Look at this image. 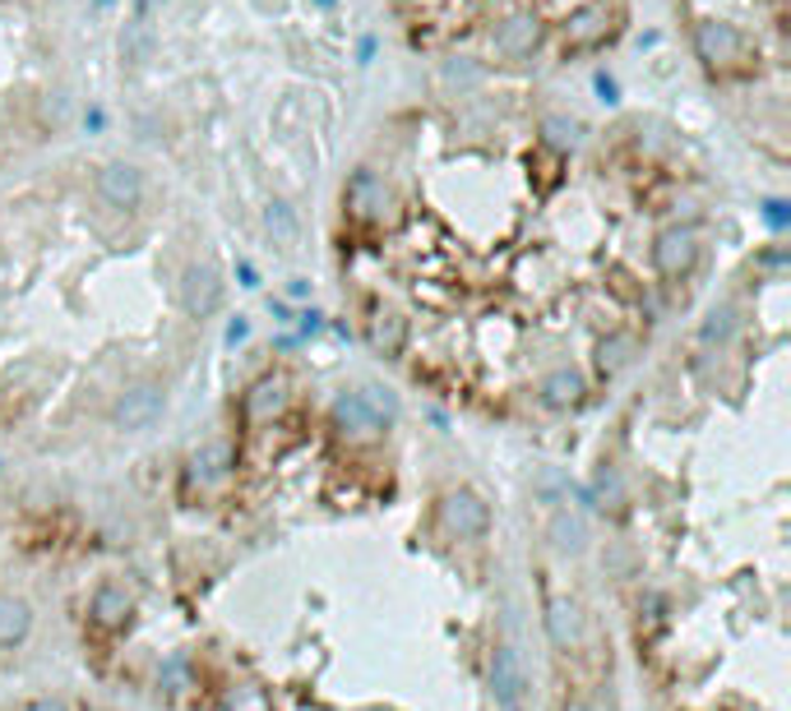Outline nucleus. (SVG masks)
Here are the masks:
<instances>
[{"label": "nucleus", "mask_w": 791, "mask_h": 711, "mask_svg": "<svg viewBox=\"0 0 791 711\" xmlns=\"http://www.w3.org/2000/svg\"><path fill=\"white\" fill-rule=\"evenodd\" d=\"M283 407H287V384L283 379H260L245 393V417L250 421H274Z\"/></svg>", "instance_id": "15"}, {"label": "nucleus", "mask_w": 791, "mask_h": 711, "mask_svg": "<svg viewBox=\"0 0 791 711\" xmlns=\"http://www.w3.org/2000/svg\"><path fill=\"white\" fill-rule=\"evenodd\" d=\"M33 634V605L14 591H0V647H19Z\"/></svg>", "instance_id": "14"}, {"label": "nucleus", "mask_w": 791, "mask_h": 711, "mask_svg": "<svg viewBox=\"0 0 791 711\" xmlns=\"http://www.w3.org/2000/svg\"><path fill=\"white\" fill-rule=\"evenodd\" d=\"M630 361H634V338L630 333H611V338H602V347H597V365H602V374L625 370Z\"/></svg>", "instance_id": "19"}, {"label": "nucleus", "mask_w": 791, "mask_h": 711, "mask_svg": "<svg viewBox=\"0 0 791 711\" xmlns=\"http://www.w3.org/2000/svg\"><path fill=\"white\" fill-rule=\"evenodd\" d=\"M140 194H144V176L130 162H107L98 171V200L107 208H134L140 204Z\"/></svg>", "instance_id": "10"}, {"label": "nucleus", "mask_w": 791, "mask_h": 711, "mask_svg": "<svg viewBox=\"0 0 791 711\" xmlns=\"http://www.w3.org/2000/svg\"><path fill=\"white\" fill-rule=\"evenodd\" d=\"M440 527L454 541H481L491 531V504L477 490H445L440 495Z\"/></svg>", "instance_id": "1"}, {"label": "nucleus", "mask_w": 791, "mask_h": 711, "mask_svg": "<svg viewBox=\"0 0 791 711\" xmlns=\"http://www.w3.org/2000/svg\"><path fill=\"white\" fill-rule=\"evenodd\" d=\"M768 222H778V227L787 222V213H782V204H778V200H774V204H768Z\"/></svg>", "instance_id": "29"}, {"label": "nucleus", "mask_w": 791, "mask_h": 711, "mask_svg": "<svg viewBox=\"0 0 791 711\" xmlns=\"http://www.w3.org/2000/svg\"><path fill=\"white\" fill-rule=\"evenodd\" d=\"M268 231H274L283 245L297 241V222H292V213H287V204H274V208H268Z\"/></svg>", "instance_id": "24"}, {"label": "nucleus", "mask_w": 791, "mask_h": 711, "mask_svg": "<svg viewBox=\"0 0 791 711\" xmlns=\"http://www.w3.org/2000/svg\"><path fill=\"white\" fill-rule=\"evenodd\" d=\"M597 508H611V513H625V485H621V477H615V471H602V477H597Z\"/></svg>", "instance_id": "21"}, {"label": "nucleus", "mask_w": 791, "mask_h": 711, "mask_svg": "<svg viewBox=\"0 0 791 711\" xmlns=\"http://www.w3.org/2000/svg\"><path fill=\"white\" fill-rule=\"evenodd\" d=\"M491 694H495L500 711H524L528 670H524V661H518L514 647H495V656H491Z\"/></svg>", "instance_id": "6"}, {"label": "nucleus", "mask_w": 791, "mask_h": 711, "mask_svg": "<svg viewBox=\"0 0 791 711\" xmlns=\"http://www.w3.org/2000/svg\"><path fill=\"white\" fill-rule=\"evenodd\" d=\"M181 305H185V314H195V320H208V314L223 305V278H218V268L190 264L185 278H181Z\"/></svg>", "instance_id": "9"}, {"label": "nucleus", "mask_w": 791, "mask_h": 711, "mask_svg": "<svg viewBox=\"0 0 791 711\" xmlns=\"http://www.w3.org/2000/svg\"><path fill=\"white\" fill-rule=\"evenodd\" d=\"M148 47H153V33H148V24H140V19H134V24L125 28V37H121V51H125V61H144V56H148Z\"/></svg>", "instance_id": "23"}, {"label": "nucleus", "mask_w": 791, "mask_h": 711, "mask_svg": "<svg viewBox=\"0 0 791 711\" xmlns=\"http://www.w3.org/2000/svg\"><path fill=\"white\" fill-rule=\"evenodd\" d=\"M394 208H398V200L389 194V185H384V181H375L371 171L352 176V185H347V213H352V217L384 227V222H394V217H398Z\"/></svg>", "instance_id": "5"}, {"label": "nucleus", "mask_w": 791, "mask_h": 711, "mask_svg": "<svg viewBox=\"0 0 791 711\" xmlns=\"http://www.w3.org/2000/svg\"><path fill=\"white\" fill-rule=\"evenodd\" d=\"M694 51H699V61L708 70H731L736 61H745V37H741V28L722 24V19H704L694 28Z\"/></svg>", "instance_id": "2"}, {"label": "nucleus", "mask_w": 791, "mask_h": 711, "mask_svg": "<svg viewBox=\"0 0 791 711\" xmlns=\"http://www.w3.org/2000/svg\"><path fill=\"white\" fill-rule=\"evenodd\" d=\"M88 711H107V707H88Z\"/></svg>", "instance_id": "30"}, {"label": "nucleus", "mask_w": 791, "mask_h": 711, "mask_svg": "<svg viewBox=\"0 0 791 711\" xmlns=\"http://www.w3.org/2000/svg\"><path fill=\"white\" fill-rule=\"evenodd\" d=\"M365 338H371V347H375L380 356H398L403 342H408V324H403V314L380 310L375 320H371V328H365Z\"/></svg>", "instance_id": "16"}, {"label": "nucleus", "mask_w": 791, "mask_h": 711, "mask_svg": "<svg viewBox=\"0 0 791 711\" xmlns=\"http://www.w3.org/2000/svg\"><path fill=\"white\" fill-rule=\"evenodd\" d=\"M542 134H547L551 148H574V144H578V125L565 121V116H547V121H542Z\"/></svg>", "instance_id": "22"}, {"label": "nucleus", "mask_w": 791, "mask_h": 711, "mask_svg": "<svg viewBox=\"0 0 791 711\" xmlns=\"http://www.w3.org/2000/svg\"><path fill=\"white\" fill-rule=\"evenodd\" d=\"M163 402H167L163 384H134L130 393H121V398H116L111 425L125 430V434H140V430H148L153 421L163 417Z\"/></svg>", "instance_id": "3"}, {"label": "nucleus", "mask_w": 791, "mask_h": 711, "mask_svg": "<svg viewBox=\"0 0 791 711\" xmlns=\"http://www.w3.org/2000/svg\"><path fill=\"white\" fill-rule=\"evenodd\" d=\"M561 711H602V707H597V702H588V698H570Z\"/></svg>", "instance_id": "27"}, {"label": "nucleus", "mask_w": 791, "mask_h": 711, "mask_svg": "<svg viewBox=\"0 0 791 711\" xmlns=\"http://www.w3.org/2000/svg\"><path fill=\"white\" fill-rule=\"evenodd\" d=\"M584 398V379H578L574 370H551L542 379V402L547 407H574Z\"/></svg>", "instance_id": "17"}, {"label": "nucleus", "mask_w": 791, "mask_h": 711, "mask_svg": "<svg viewBox=\"0 0 791 711\" xmlns=\"http://www.w3.org/2000/svg\"><path fill=\"white\" fill-rule=\"evenodd\" d=\"M542 43V24L528 14H514L505 28L495 33V51L500 56H510V61H524V56H532V47Z\"/></svg>", "instance_id": "12"}, {"label": "nucleus", "mask_w": 791, "mask_h": 711, "mask_svg": "<svg viewBox=\"0 0 791 711\" xmlns=\"http://www.w3.org/2000/svg\"><path fill=\"white\" fill-rule=\"evenodd\" d=\"M731 333H736V310L718 305L708 314V324H704V342H731Z\"/></svg>", "instance_id": "20"}, {"label": "nucleus", "mask_w": 791, "mask_h": 711, "mask_svg": "<svg viewBox=\"0 0 791 711\" xmlns=\"http://www.w3.org/2000/svg\"><path fill=\"white\" fill-rule=\"evenodd\" d=\"M24 711H74V707H70L65 698H51V694H47V698H33Z\"/></svg>", "instance_id": "25"}, {"label": "nucleus", "mask_w": 791, "mask_h": 711, "mask_svg": "<svg viewBox=\"0 0 791 711\" xmlns=\"http://www.w3.org/2000/svg\"><path fill=\"white\" fill-rule=\"evenodd\" d=\"M334 425L338 434H347V439H380L384 434V411L365 398V393H343V398L334 402Z\"/></svg>", "instance_id": "7"}, {"label": "nucleus", "mask_w": 791, "mask_h": 711, "mask_svg": "<svg viewBox=\"0 0 791 711\" xmlns=\"http://www.w3.org/2000/svg\"><path fill=\"white\" fill-rule=\"evenodd\" d=\"M134 615V596L121 587V582H103L98 591H93V601H88V619L107 628V634H116V628H125Z\"/></svg>", "instance_id": "11"}, {"label": "nucleus", "mask_w": 791, "mask_h": 711, "mask_svg": "<svg viewBox=\"0 0 791 711\" xmlns=\"http://www.w3.org/2000/svg\"><path fill=\"white\" fill-rule=\"evenodd\" d=\"M542 624H547V638L561 647V651H574L578 642H584V605H578L574 596H565V591H555V596H547L542 605Z\"/></svg>", "instance_id": "8"}, {"label": "nucleus", "mask_w": 791, "mask_h": 711, "mask_svg": "<svg viewBox=\"0 0 791 711\" xmlns=\"http://www.w3.org/2000/svg\"><path fill=\"white\" fill-rule=\"evenodd\" d=\"M694 264H699V236H694V227L658 231V241H652V268L662 278H685Z\"/></svg>", "instance_id": "4"}, {"label": "nucleus", "mask_w": 791, "mask_h": 711, "mask_svg": "<svg viewBox=\"0 0 791 711\" xmlns=\"http://www.w3.org/2000/svg\"><path fill=\"white\" fill-rule=\"evenodd\" d=\"M245 333H250V324H245V320H237V324H231V328H227V342H241V338H245Z\"/></svg>", "instance_id": "28"}, {"label": "nucleus", "mask_w": 791, "mask_h": 711, "mask_svg": "<svg viewBox=\"0 0 791 711\" xmlns=\"http://www.w3.org/2000/svg\"><path fill=\"white\" fill-rule=\"evenodd\" d=\"M607 33H611V14H607L602 5H584L578 14H570V24H565V43H570L574 51H588V47L602 43Z\"/></svg>", "instance_id": "13"}, {"label": "nucleus", "mask_w": 791, "mask_h": 711, "mask_svg": "<svg viewBox=\"0 0 791 711\" xmlns=\"http://www.w3.org/2000/svg\"><path fill=\"white\" fill-rule=\"evenodd\" d=\"M551 541H555V550H565V555H578V550H584V541H588L584 518H578V513H570V508H561L551 518Z\"/></svg>", "instance_id": "18"}, {"label": "nucleus", "mask_w": 791, "mask_h": 711, "mask_svg": "<svg viewBox=\"0 0 791 711\" xmlns=\"http://www.w3.org/2000/svg\"><path fill=\"white\" fill-rule=\"evenodd\" d=\"M153 14H158V0H134V19L140 24H153Z\"/></svg>", "instance_id": "26"}]
</instances>
